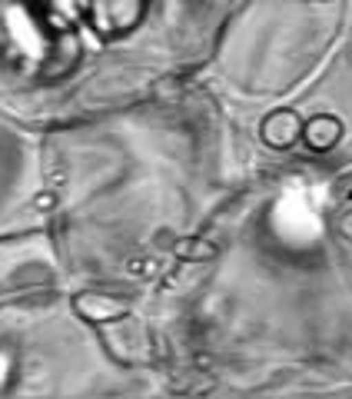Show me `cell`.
I'll return each instance as SVG.
<instances>
[{
  "label": "cell",
  "instance_id": "cell-1",
  "mask_svg": "<svg viewBox=\"0 0 352 399\" xmlns=\"http://www.w3.org/2000/svg\"><path fill=\"white\" fill-rule=\"evenodd\" d=\"M299 136H302V123H299V116L293 110H276V114H269L262 120V140L269 147H276V150L293 147Z\"/></svg>",
  "mask_w": 352,
  "mask_h": 399
},
{
  "label": "cell",
  "instance_id": "cell-2",
  "mask_svg": "<svg viewBox=\"0 0 352 399\" xmlns=\"http://www.w3.org/2000/svg\"><path fill=\"white\" fill-rule=\"evenodd\" d=\"M339 133H342V123L329 114H319V116H313L309 123H302V136H306V143H309L313 150H329L335 140H339Z\"/></svg>",
  "mask_w": 352,
  "mask_h": 399
},
{
  "label": "cell",
  "instance_id": "cell-3",
  "mask_svg": "<svg viewBox=\"0 0 352 399\" xmlns=\"http://www.w3.org/2000/svg\"><path fill=\"white\" fill-rule=\"evenodd\" d=\"M54 203H56L54 193H37V196H34V207H37V209H50Z\"/></svg>",
  "mask_w": 352,
  "mask_h": 399
}]
</instances>
